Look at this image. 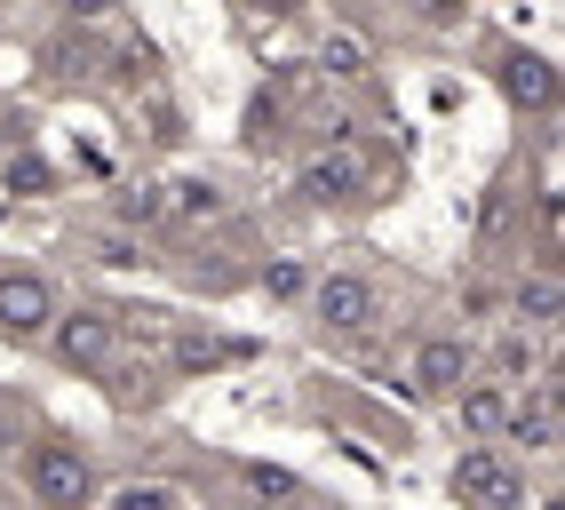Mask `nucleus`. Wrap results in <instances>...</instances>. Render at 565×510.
<instances>
[{
    "instance_id": "14",
    "label": "nucleus",
    "mask_w": 565,
    "mask_h": 510,
    "mask_svg": "<svg viewBox=\"0 0 565 510\" xmlns=\"http://www.w3.org/2000/svg\"><path fill=\"white\" fill-rule=\"evenodd\" d=\"M255 279H263V296H271V304H303L311 296V264H303V255H271Z\"/></svg>"
},
{
    "instance_id": "11",
    "label": "nucleus",
    "mask_w": 565,
    "mask_h": 510,
    "mask_svg": "<svg viewBox=\"0 0 565 510\" xmlns=\"http://www.w3.org/2000/svg\"><path fill=\"white\" fill-rule=\"evenodd\" d=\"M168 215H175V224H223L232 200H223V184H207V176H175V184H168Z\"/></svg>"
},
{
    "instance_id": "20",
    "label": "nucleus",
    "mask_w": 565,
    "mask_h": 510,
    "mask_svg": "<svg viewBox=\"0 0 565 510\" xmlns=\"http://www.w3.org/2000/svg\"><path fill=\"white\" fill-rule=\"evenodd\" d=\"M232 359V343H207V336H175V368L183 375H207V368H223Z\"/></svg>"
},
{
    "instance_id": "21",
    "label": "nucleus",
    "mask_w": 565,
    "mask_h": 510,
    "mask_svg": "<svg viewBox=\"0 0 565 510\" xmlns=\"http://www.w3.org/2000/svg\"><path fill=\"white\" fill-rule=\"evenodd\" d=\"M247 487H255L263 502H295V495H303V479H295V470H279V463H247Z\"/></svg>"
},
{
    "instance_id": "12",
    "label": "nucleus",
    "mask_w": 565,
    "mask_h": 510,
    "mask_svg": "<svg viewBox=\"0 0 565 510\" xmlns=\"http://www.w3.org/2000/svg\"><path fill=\"white\" fill-rule=\"evenodd\" d=\"M510 304H518V319H525V327H557V311H565V296H557V272H525Z\"/></svg>"
},
{
    "instance_id": "10",
    "label": "nucleus",
    "mask_w": 565,
    "mask_h": 510,
    "mask_svg": "<svg viewBox=\"0 0 565 510\" xmlns=\"http://www.w3.org/2000/svg\"><path fill=\"white\" fill-rule=\"evenodd\" d=\"M502 88H510V104H525V113H550L557 72H550V56H534V49H510V56H502Z\"/></svg>"
},
{
    "instance_id": "1",
    "label": "nucleus",
    "mask_w": 565,
    "mask_h": 510,
    "mask_svg": "<svg viewBox=\"0 0 565 510\" xmlns=\"http://www.w3.org/2000/svg\"><path fill=\"white\" fill-rule=\"evenodd\" d=\"M24 479L41 495V510H88L96 502V470H88V455L72 439H41L24 455Z\"/></svg>"
},
{
    "instance_id": "8",
    "label": "nucleus",
    "mask_w": 565,
    "mask_h": 510,
    "mask_svg": "<svg viewBox=\"0 0 565 510\" xmlns=\"http://www.w3.org/2000/svg\"><path fill=\"white\" fill-rule=\"evenodd\" d=\"M303 200H319V208L366 200V160L351 152V144H334V152H319V160L303 168Z\"/></svg>"
},
{
    "instance_id": "9",
    "label": "nucleus",
    "mask_w": 565,
    "mask_h": 510,
    "mask_svg": "<svg viewBox=\"0 0 565 510\" xmlns=\"http://www.w3.org/2000/svg\"><path fill=\"white\" fill-rule=\"evenodd\" d=\"M510 407H518V391H510V383H462V391H455V415H462L470 439H502Z\"/></svg>"
},
{
    "instance_id": "6",
    "label": "nucleus",
    "mask_w": 565,
    "mask_h": 510,
    "mask_svg": "<svg viewBox=\"0 0 565 510\" xmlns=\"http://www.w3.org/2000/svg\"><path fill=\"white\" fill-rule=\"evenodd\" d=\"M56 359L64 368H104L111 351H120V319L111 311H56Z\"/></svg>"
},
{
    "instance_id": "17",
    "label": "nucleus",
    "mask_w": 565,
    "mask_h": 510,
    "mask_svg": "<svg viewBox=\"0 0 565 510\" xmlns=\"http://www.w3.org/2000/svg\"><path fill=\"white\" fill-rule=\"evenodd\" d=\"M494 359H502V383H510V391H518L525 375H542V343H534V336H525V327H510V336H502V351H494Z\"/></svg>"
},
{
    "instance_id": "7",
    "label": "nucleus",
    "mask_w": 565,
    "mask_h": 510,
    "mask_svg": "<svg viewBox=\"0 0 565 510\" xmlns=\"http://www.w3.org/2000/svg\"><path fill=\"white\" fill-rule=\"evenodd\" d=\"M502 439H510V447H525V455H557V375H550V368H542L534 399H518V407H510Z\"/></svg>"
},
{
    "instance_id": "15",
    "label": "nucleus",
    "mask_w": 565,
    "mask_h": 510,
    "mask_svg": "<svg viewBox=\"0 0 565 510\" xmlns=\"http://www.w3.org/2000/svg\"><path fill=\"white\" fill-rule=\"evenodd\" d=\"M0 184H9L17 200H49L56 192V168L41 152H9V168H0Z\"/></svg>"
},
{
    "instance_id": "13",
    "label": "nucleus",
    "mask_w": 565,
    "mask_h": 510,
    "mask_svg": "<svg viewBox=\"0 0 565 510\" xmlns=\"http://www.w3.org/2000/svg\"><path fill=\"white\" fill-rule=\"evenodd\" d=\"M104 510H192V502H183V487H168V479H128V487L104 495Z\"/></svg>"
},
{
    "instance_id": "16",
    "label": "nucleus",
    "mask_w": 565,
    "mask_h": 510,
    "mask_svg": "<svg viewBox=\"0 0 565 510\" xmlns=\"http://www.w3.org/2000/svg\"><path fill=\"white\" fill-rule=\"evenodd\" d=\"M152 81H160V49L152 41H128L120 56H111V88L136 96V88H152Z\"/></svg>"
},
{
    "instance_id": "5",
    "label": "nucleus",
    "mask_w": 565,
    "mask_h": 510,
    "mask_svg": "<svg viewBox=\"0 0 565 510\" xmlns=\"http://www.w3.org/2000/svg\"><path fill=\"white\" fill-rule=\"evenodd\" d=\"M455 495H462L470 510H518V502H525V479H518L494 447H470V455L455 463Z\"/></svg>"
},
{
    "instance_id": "2",
    "label": "nucleus",
    "mask_w": 565,
    "mask_h": 510,
    "mask_svg": "<svg viewBox=\"0 0 565 510\" xmlns=\"http://www.w3.org/2000/svg\"><path fill=\"white\" fill-rule=\"evenodd\" d=\"M303 304H311V319L327 336H366V327L383 319V287L359 279V272H327V279H311Z\"/></svg>"
},
{
    "instance_id": "19",
    "label": "nucleus",
    "mask_w": 565,
    "mask_h": 510,
    "mask_svg": "<svg viewBox=\"0 0 565 510\" xmlns=\"http://www.w3.org/2000/svg\"><path fill=\"white\" fill-rule=\"evenodd\" d=\"M120 215H128V224H168V184H128Z\"/></svg>"
},
{
    "instance_id": "4",
    "label": "nucleus",
    "mask_w": 565,
    "mask_h": 510,
    "mask_svg": "<svg viewBox=\"0 0 565 510\" xmlns=\"http://www.w3.org/2000/svg\"><path fill=\"white\" fill-rule=\"evenodd\" d=\"M56 327V287L41 272H0V336L9 343H41Z\"/></svg>"
},
{
    "instance_id": "24",
    "label": "nucleus",
    "mask_w": 565,
    "mask_h": 510,
    "mask_svg": "<svg viewBox=\"0 0 565 510\" xmlns=\"http://www.w3.org/2000/svg\"><path fill=\"white\" fill-rule=\"evenodd\" d=\"M152 136H160V144H183V120H175V104H152Z\"/></svg>"
},
{
    "instance_id": "25",
    "label": "nucleus",
    "mask_w": 565,
    "mask_h": 510,
    "mask_svg": "<svg viewBox=\"0 0 565 510\" xmlns=\"http://www.w3.org/2000/svg\"><path fill=\"white\" fill-rule=\"evenodd\" d=\"M542 510H565V502H557V495H550V502H542Z\"/></svg>"
},
{
    "instance_id": "22",
    "label": "nucleus",
    "mask_w": 565,
    "mask_h": 510,
    "mask_svg": "<svg viewBox=\"0 0 565 510\" xmlns=\"http://www.w3.org/2000/svg\"><path fill=\"white\" fill-rule=\"evenodd\" d=\"M96 255H104V264H111V272H128V264H143V255H136V240H128V232H104V240H96Z\"/></svg>"
},
{
    "instance_id": "3",
    "label": "nucleus",
    "mask_w": 565,
    "mask_h": 510,
    "mask_svg": "<svg viewBox=\"0 0 565 510\" xmlns=\"http://www.w3.org/2000/svg\"><path fill=\"white\" fill-rule=\"evenodd\" d=\"M470 368H478V351H470L462 336H423V343H414V359H406V391H414V399H455V391L470 383Z\"/></svg>"
},
{
    "instance_id": "23",
    "label": "nucleus",
    "mask_w": 565,
    "mask_h": 510,
    "mask_svg": "<svg viewBox=\"0 0 565 510\" xmlns=\"http://www.w3.org/2000/svg\"><path fill=\"white\" fill-rule=\"evenodd\" d=\"M56 9H64L72 24H104L111 9H120V0H56Z\"/></svg>"
},
{
    "instance_id": "18",
    "label": "nucleus",
    "mask_w": 565,
    "mask_h": 510,
    "mask_svg": "<svg viewBox=\"0 0 565 510\" xmlns=\"http://www.w3.org/2000/svg\"><path fill=\"white\" fill-rule=\"evenodd\" d=\"M319 64L343 72V81H359V72H366V41H359V32H327V41H319Z\"/></svg>"
}]
</instances>
